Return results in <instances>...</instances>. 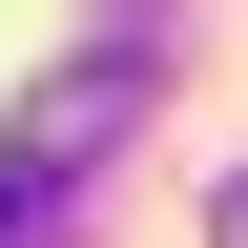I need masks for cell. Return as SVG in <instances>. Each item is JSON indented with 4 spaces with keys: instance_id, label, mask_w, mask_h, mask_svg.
Masks as SVG:
<instances>
[{
    "instance_id": "cell-2",
    "label": "cell",
    "mask_w": 248,
    "mask_h": 248,
    "mask_svg": "<svg viewBox=\"0 0 248 248\" xmlns=\"http://www.w3.org/2000/svg\"><path fill=\"white\" fill-rule=\"evenodd\" d=\"M228 248H248V186H228Z\"/></svg>"
},
{
    "instance_id": "cell-1",
    "label": "cell",
    "mask_w": 248,
    "mask_h": 248,
    "mask_svg": "<svg viewBox=\"0 0 248 248\" xmlns=\"http://www.w3.org/2000/svg\"><path fill=\"white\" fill-rule=\"evenodd\" d=\"M145 83H166V21H145V0H124V21H104L83 62H42V104L0 124V248H62V228H83V186L124 166Z\"/></svg>"
}]
</instances>
